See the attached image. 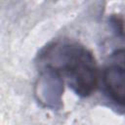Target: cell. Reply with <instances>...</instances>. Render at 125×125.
Wrapping results in <instances>:
<instances>
[{"label": "cell", "instance_id": "1", "mask_svg": "<svg viewBox=\"0 0 125 125\" xmlns=\"http://www.w3.org/2000/svg\"><path fill=\"white\" fill-rule=\"evenodd\" d=\"M47 68L64 77L73 91L90 96L99 82V69L92 53L77 43H54L40 56Z\"/></svg>", "mask_w": 125, "mask_h": 125}, {"label": "cell", "instance_id": "2", "mask_svg": "<svg viewBox=\"0 0 125 125\" xmlns=\"http://www.w3.org/2000/svg\"><path fill=\"white\" fill-rule=\"evenodd\" d=\"M104 89L115 104L125 106V48L114 51L102 73Z\"/></svg>", "mask_w": 125, "mask_h": 125}]
</instances>
